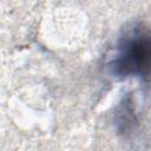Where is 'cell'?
<instances>
[{
    "instance_id": "obj_2",
    "label": "cell",
    "mask_w": 151,
    "mask_h": 151,
    "mask_svg": "<svg viewBox=\"0 0 151 151\" xmlns=\"http://www.w3.org/2000/svg\"><path fill=\"white\" fill-rule=\"evenodd\" d=\"M114 123L117 130L123 134L133 131L138 124V119L133 110V101L130 96H126L118 105L114 114Z\"/></svg>"
},
{
    "instance_id": "obj_1",
    "label": "cell",
    "mask_w": 151,
    "mask_h": 151,
    "mask_svg": "<svg viewBox=\"0 0 151 151\" xmlns=\"http://www.w3.org/2000/svg\"><path fill=\"white\" fill-rule=\"evenodd\" d=\"M110 72L119 79H151V29L144 24H133L124 29L113 57L109 63Z\"/></svg>"
}]
</instances>
